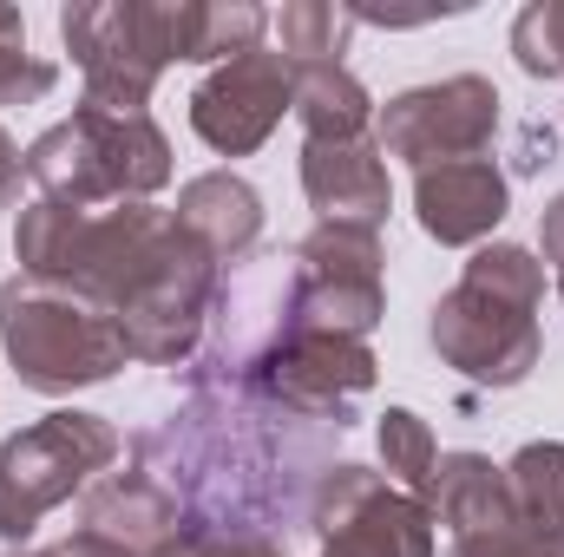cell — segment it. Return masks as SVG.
Wrapping results in <instances>:
<instances>
[{"mask_svg":"<svg viewBox=\"0 0 564 557\" xmlns=\"http://www.w3.org/2000/svg\"><path fill=\"white\" fill-rule=\"evenodd\" d=\"M59 86V66L26 53V46H0V106H40Z\"/></svg>","mask_w":564,"mask_h":557,"instance_id":"obj_23","label":"cell"},{"mask_svg":"<svg viewBox=\"0 0 564 557\" xmlns=\"http://www.w3.org/2000/svg\"><path fill=\"white\" fill-rule=\"evenodd\" d=\"M177 223L217 256V270L230 263H250L257 256V243H263V197H257V184L250 177H237V171H204V177H191L184 190H177Z\"/></svg>","mask_w":564,"mask_h":557,"instance_id":"obj_16","label":"cell"},{"mask_svg":"<svg viewBox=\"0 0 564 557\" xmlns=\"http://www.w3.org/2000/svg\"><path fill=\"white\" fill-rule=\"evenodd\" d=\"M20 184H26V151L0 132V204H20Z\"/></svg>","mask_w":564,"mask_h":557,"instance_id":"obj_27","label":"cell"},{"mask_svg":"<svg viewBox=\"0 0 564 557\" xmlns=\"http://www.w3.org/2000/svg\"><path fill=\"white\" fill-rule=\"evenodd\" d=\"M308 532L322 557H440L426 499H408L388 472L335 459L308 492Z\"/></svg>","mask_w":564,"mask_h":557,"instance_id":"obj_8","label":"cell"},{"mask_svg":"<svg viewBox=\"0 0 564 557\" xmlns=\"http://www.w3.org/2000/svg\"><path fill=\"white\" fill-rule=\"evenodd\" d=\"M20 276L66 282L112 308L126 328V348L144 368H184L204 348L210 302H217V256L177 223V210L158 204H106V210H66V204H26L13 223Z\"/></svg>","mask_w":564,"mask_h":557,"instance_id":"obj_1","label":"cell"},{"mask_svg":"<svg viewBox=\"0 0 564 557\" xmlns=\"http://www.w3.org/2000/svg\"><path fill=\"white\" fill-rule=\"evenodd\" d=\"M295 119L308 144H348L368 139L375 99L348 66H295Z\"/></svg>","mask_w":564,"mask_h":557,"instance_id":"obj_18","label":"cell"},{"mask_svg":"<svg viewBox=\"0 0 564 557\" xmlns=\"http://www.w3.org/2000/svg\"><path fill=\"white\" fill-rule=\"evenodd\" d=\"M558 302H564V276H558Z\"/></svg>","mask_w":564,"mask_h":557,"instance_id":"obj_30","label":"cell"},{"mask_svg":"<svg viewBox=\"0 0 564 557\" xmlns=\"http://www.w3.org/2000/svg\"><path fill=\"white\" fill-rule=\"evenodd\" d=\"M375 374H381V361H375L368 341L328 335V328H295L289 321L276 341H270V354L243 374V387L263 394L282 414L341 433L355 419V401L375 387Z\"/></svg>","mask_w":564,"mask_h":557,"instance_id":"obj_10","label":"cell"},{"mask_svg":"<svg viewBox=\"0 0 564 557\" xmlns=\"http://www.w3.org/2000/svg\"><path fill=\"white\" fill-rule=\"evenodd\" d=\"M539 243H545V263H552V276H564V190L539 210Z\"/></svg>","mask_w":564,"mask_h":557,"instance_id":"obj_26","label":"cell"},{"mask_svg":"<svg viewBox=\"0 0 564 557\" xmlns=\"http://www.w3.org/2000/svg\"><path fill=\"white\" fill-rule=\"evenodd\" d=\"M26 184L40 204L106 210V204H151L171 184V139L151 112H99L73 106V119L46 125L26 144Z\"/></svg>","mask_w":564,"mask_h":557,"instance_id":"obj_5","label":"cell"},{"mask_svg":"<svg viewBox=\"0 0 564 557\" xmlns=\"http://www.w3.org/2000/svg\"><path fill=\"white\" fill-rule=\"evenodd\" d=\"M295 295H289V321L295 328H328V335H355L368 341L388 315V282H381V230L361 223H315L295 243Z\"/></svg>","mask_w":564,"mask_h":557,"instance_id":"obj_9","label":"cell"},{"mask_svg":"<svg viewBox=\"0 0 564 557\" xmlns=\"http://www.w3.org/2000/svg\"><path fill=\"white\" fill-rule=\"evenodd\" d=\"M375 446H381V472H388L408 499H426V492H433L440 446H433V426H426L414 407H388L381 426H375Z\"/></svg>","mask_w":564,"mask_h":557,"instance_id":"obj_21","label":"cell"},{"mask_svg":"<svg viewBox=\"0 0 564 557\" xmlns=\"http://www.w3.org/2000/svg\"><path fill=\"white\" fill-rule=\"evenodd\" d=\"M119 452H126V433L106 414H79V407H59L7 433L0 439V538L26 545L33 525L53 505L86 499V485H99L119 466Z\"/></svg>","mask_w":564,"mask_h":557,"instance_id":"obj_7","label":"cell"},{"mask_svg":"<svg viewBox=\"0 0 564 557\" xmlns=\"http://www.w3.org/2000/svg\"><path fill=\"white\" fill-rule=\"evenodd\" d=\"M539 308H545V263L525 243H479L466 276L433 302L426 341L440 368L499 394L532 381V368L545 361Z\"/></svg>","mask_w":564,"mask_h":557,"instance_id":"obj_3","label":"cell"},{"mask_svg":"<svg viewBox=\"0 0 564 557\" xmlns=\"http://www.w3.org/2000/svg\"><path fill=\"white\" fill-rule=\"evenodd\" d=\"M426 512H433V525H446V538H486V532L519 525L506 466H492L486 452H440Z\"/></svg>","mask_w":564,"mask_h":557,"instance_id":"obj_17","label":"cell"},{"mask_svg":"<svg viewBox=\"0 0 564 557\" xmlns=\"http://www.w3.org/2000/svg\"><path fill=\"white\" fill-rule=\"evenodd\" d=\"M512 59L525 79H564V0H532L512 20Z\"/></svg>","mask_w":564,"mask_h":557,"instance_id":"obj_22","label":"cell"},{"mask_svg":"<svg viewBox=\"0 0 564 557\" xmlns=\"http://www.w3.org/2000/svg\"><path fill=\"white\" fill-rule=\"evenodd\" d=\"M164 557H289L270 538H224V532H184Z\"/></svg>","mask_w":564,"mask_h":557,"instance_id":"obj_25","label":"cell"},{"mask_svg":"<svg viewBox=\"0 0 564 557\" xmlns=\"http://www.w3.org/2000/svg\"><path fill=\"white\" fill-rule=\"evenodd\" d=\"M282 112H295V66L282 46H257L243 59H224L197 79L191 92V132L210 144L217 157H250L263 151Z\"/></svg>","mask_w":564,"mask_h":557,"instance_id":"obj_12","label":"cell"},{"mask_svg":"<svg viewBox=\"0 0 564 557\" xmlns=\"http://www.w3.org/2000/svg\"><path fill=\"white\" fill-rule=\"evenodd\" d=\"M59 40L86 79L79 106L144 112L164 66L204 53V0H73L59 7Z\"/></svg>","mask_w":564,"mask_h":557,"instance_id":"obj_4","label":"cell"},{"mask_svg":"<svg viewBox=\"0 0 564 557\" xmlns=\"http://www.w3.org/2000/svg\"><path fill=\"white\" fill-rule=\"evenodd\" d=\"M79 532H99L106 545H119L126 557H164L191 525L171 505V492L158 479H144L139 466L106 472L99 485H86L79 499Z\"/></svg>","mask_w":564,"mask_h":557,"instance_id":"obj_15","label":"cell"},{"mask_svg":"<svg viewBox=\"0 0 564 557\" xmlns=\"http://www.w3.org/2000/svg\"><path fill=\"white\" fill-rule=\"evenodd\" d=\"M132 466L171 492L191 532H224V538H270L289 551V518L308 499H295L302 472H328L315 452L308 419L270 407L243 381H210L191 374V401L177 414L151 419L132 439Z\"/></svg>","mask_w":564,"mask_h":557,"instance_id":"obj_2","label":"cell"},{"mask_svg":"<svg viewBox=\"0 0 564 557\" xmlns=\"http://www.w3.org/2000/svg\"><path fill=\"white\" fill-rule=\"evenodd\" d=\"M0 348L20 387L33 394H79V387L112 381L132 361L126 328L112 321L106 302L66 282L20 276V270L0 282Z\"/></svg>","mask_w":564,"mask_h":557,"instance_id":"obj_6","label":"cell"},{"mask_svg":"<svg viewBox=\"0 0 564 557\" xmlns=\"http://www.w3.org/2000/svg\"><path fill=\"white\" fill-rule=\"evenodd\" d=\"M512 210V177L492 157H453L414 171V217L440 250H479Z\"/></svg>","mask_w":564,"mask_h":557,"instance_id":"obj_13","label":"cell"},{"mask_svg":"<svg viewBox=\"0 0 564 557\" xmlns=\"http://www.w3.org/2000/svg\"><path fill=\"white\" fill-rule=\"evenodd\" d=\"M40 557H126V551H119V545H106L99 532H66L59 545H46Z\"/></svg>","mask_w":564,"mask_h":557,"instance_id":"obj_28","label":"cell"},{"mask_svg":"<svg viewBox=\"0 0 564 557\" xmlns=\"http://www.w3.org/2000/svg\"><path fill=\"white\" fill-rule=\"evenodd\" d=\"M446 557H564V538H539L525 525H506L486 538H446Z\"/></svg>","mask_w":564,"mask_h":557,"instance_id":"obj_24","label":"cell"},{"mask_svg":"<svg viewBox=\"0 0 564 557\" xmlns=\"http://www.w3.org/2000/svg\"><path fill=\"white\" fill-rule=\"evenodd\" d=\"M7 557H26V551H7Z\"/></svg>","mask_w":564,"mask_h":557,"instance_id":"obj_31","label":"cell"},{"mask_svg":"<svg viewBox=\"0 0 564 557\" xmlns=\"http://www.w3.org/2000/svg\"><path fill=\"white\" fill-rule=\"evenodd\" d=\"M355 26H361L355 7H335V0H289L276 13L282 59H289V66H341Z\"/></svg>","mask_w":564,"mask_h":557,"instance_id":"obj_20","label":"cell"},{"mask_svg":"<svg viewBox=\"0 0 564 557\" xmlns=\"http://www.w3.org/2000/svg\"><path fill=\"white\" fill-rule=\"evenodd\" d=\"M506 485H512V512H519L525 532L564 538V439L519 446L512 466H506Z\"/></svg>","mask_w":564,"mask_h":557,"instance_id":"obj_19","label":"cell"},{"mask_svg":"<svg viewBox=\"0 0 564 557\" xmlns=\"http://www.w3.org/2000/svg\"><path fill=\"white\" fill-rule=\"evenodd\" d=\"M0 46H26V13L0 0Z\"/></svg>","mask_w":564,"mask_h":557,"instance_id":"obj_29","label":"cell"},{"mask_svg":"<svg viewBox=\"0 0 564 557\" xmlns=\"http://www.w3.org/2000/svg\"><path fill=\"white\" fill-rule=\"evenodd\" d=\"M499 139V86L479 73H453L433 86H408L375 112V144L381 157L401 164H453V157H486Z\"/></svg>","mask_w":564,"mask_h":557,"instance_id":"obj_11","label":"cell"},{"mask_svg":"<svg viewBox=\"0 0 564 557\" xmlns=\"http://www.w3.org/2000/svg\"><path fill=\"white\" fill-rule=\"evenodd\" d=\"M302 197L322 210V223H361L381 230L394 210V177L375 139L348 144H302Z\"/></svg>","mask_w":564,"mask_h":557,"instance_id":"obj_14","label":"cell"}]
</instances>
